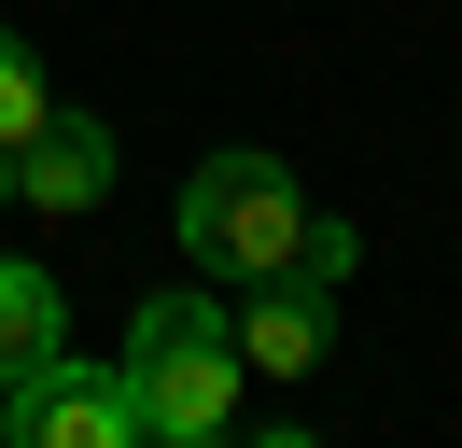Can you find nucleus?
Listing matches in <instances>:
<instances>
[{
  "label": "nucleus",
  "instance_id": "6e6552de",
  "mask_svg": "<svg viewBox=\"0 0 462 448\" xmlns=\"http://www.w3.org/2000/svg\"><path fill=\"white\" fill-rule=\"evenodd\" d=\"M253 448H309V434H253Z\"/></svg>",
  "mask_w": 462,
  "mask_h": 448
},
{
  "label": "nucleus",
  "instance_id": "423d86ee",
  "mask_svg": "<svg viewBox=\"0 0 462 448\" xmlns=\"http://www.w3.org/2000/svg\"><path fill=\"white\" fill-rule=\"evenodd\" d=\"M57 364V280L42 266H0V392Z\"/></svg>",
  "mask_w": 462,
  "mask_h": 448
},
{
  "label": "nucleus",
  "instance_id": "1a4fd4ad",
  "mask_svg": "<svg viewBox=\"0 0 462 448\" xmlns=\"http://www.w3.org/2000/svg\"><path fill=\"white\" fill-rule=\"evenodd\" d=\"M0 196H14V154H0Z\"/></svg>",
  "mask_w": 462,
  "mask_h": 448
},
{
  "label": "nucleus",
  "instance_id": "f257e3e1",
  "mask_svg": "<svg viewBox=\"0 0 462 448\" xmlns=\"http://www.w3.org/2000/svg\"><path fill=\"white\" fill-rule=\"evenodd\" d=\"M113 378H126V420H141L154 448H210L225 406H238V322L210 294H154Z\"/></svg>",
  "mask_w": 462,
  "mask_h": 448
},
{
  "label": "nucleus",
  "instance_id": "0eeeda50",
  "mask_svg": "<svg viewBox=\"0 0 462 448\" xmlns=\"http://www.w3.org/2000/svg\"><path fill=\"white\" fill-rule=\"evenodd\" d=\"M29 126H42V70H29V42L0 28V154H14Z\"/></svg>",
  "mask_w": 462,
  "mask_h": 448
},
{
  "label": "nucleus",
  "instance_id": "39448f33",
  "mask_svg": "<svg viewBox=\"0 0 462 448\" xmlns=\"http://www.w3.org/2000/svg\"><path fill=\"white\" fill-rule=\"evenodd\" d=\"M14 196H29V210H98V196H113V126H57V112H42V126L14 140Z\"/></svg>",
  "mask_w": 462,
  "mask_h": 448
},
{
  "label": "nucleus",
  "instance_id": "20e7f679",
  "mask_svg": "<svg viewBox=\"0 0 462 448\" xmlns=\"http://www.w3.org/2000/svg\"><path fill=\"white\" fill-rule=\"evenodd\" d=\"M322 350H337V308H322V280H309V266L253 280V308H238V364H266V378H309Z\"/></svg>",
  "mask_w": 462,
  "mask_h": 448
},
{
  "label": "nucleus",
  "instance_id": "9d476101",
  "mask_svg": "<svg viewBox=\"0 0 462 448\" xmlns=\"http://www.w3.org/2000/svg\"><path fill=\"white\" fill-rule=\"evenodd\" d=\"M141 448H154V434H141Z\"/></svg>",
  "mask_w": 462,
  "mask_h": 448
},
{
  "label": "nucleus",
  "instance_id": "7ed1b4c3",
  "mask_svg": "<svg viewBox=\"0 0 462 448\" xmlns=\"http://www.w3.org/2000/svg\"><path fill=\"white\" fill-rule=\"evenodd\" d=\"M0 420H14V448H141V420H126V378L113 364H42V378L0 392Z\"/></svg>",
  "mask_w": 462,
  "mask_h": 448
},
{
  "label": "nucleus",
  "instance_id": "f03ea898",
  "mask_svg": "<svg viewBox=\"0 0 462 448\" xmlns=\"http://www.w3.org/2000/svg\"><path fill=\"white\" fill-rule=\"evenodd\" d=\"M182 238H197V280H281L309 266V196H294L281 154H210L197 182H182Z\"/></svg>",
  "mask_w": 462,
  "mask_h": 448
}]
</instances>
